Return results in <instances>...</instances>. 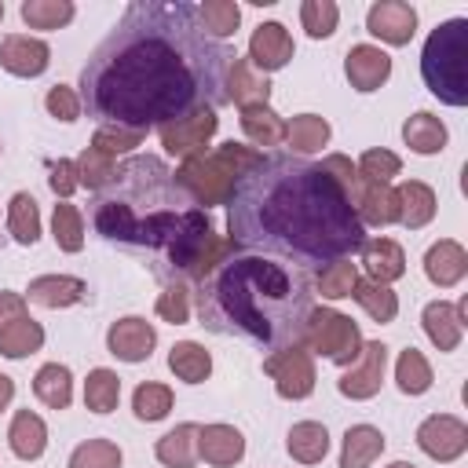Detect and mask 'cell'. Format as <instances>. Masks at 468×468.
I'll return each mask as SVG.
<instances>
[{
  "label": "cell",
  "instance_id": "4316f807",
  "mask_svg": "<svg viewBox=\"0 0 468 468\" xmlns=\"http://www.w3.org/2000/svg\"><path fill=\"white\" fill-rule=\"evenodd\" d=\"M402 143H406L413 154L431 157V154H442V150H446L450 132H446V124H442L435 113L417 110V113L406 117V124H402Z\"/></svg>",
  "mask_w": 468,
  "mask_h": 468
},
{
  "label": "cell",
  "instance_id": "f35d334b",
  "mask_svg": "<svg viewBox=\"0 0 468 468\" xmlns=\"http://www.w3.org/2000/svg\"><path fill=\"white\" fill-rule=\"evenodd\" d=\"M121 402V377L106 366H95L84 380V406L91 413H113Z\"/></svg>",
  "mask_w": 468,
  "mask_h": 468
},
{
  "label": "cell",
  "instance_id": "d590c367",
  "mask_svg": "<svg viewBox=\"0 0 468 468\" xmlns=\"http://www.w3.org/2000/svg\"><path fill=\"white\" fill-rule=\"evenodd\" d=\"M7 234L18 245H37V238H40V208H37V197L29 190L11 194V201H7Z\"/></svg>",
  "mask_w": 468,
  "mask_h": 468
},
{
  "label": "cell",
  "instance_id": "5bb4252c",
  "mask_svg": "<svg viewBox=\"0 0 468 468\" xmlns=\"http://www.w3.org/2000/svg\"><path fill=\"white\" fill-rule=\"evenodd\" d=\"M464 322H468V296H461L457 303L450 300H431L420 311V325L424 336L431 340V347L439 351H457L461 336H464Z\"/></svg>",
  "mask_w": 468,
  "mask_h": 468
},
{
  "label": "cell",
  "instance_id": "2e32d148",
  "mask_svg": "<svg viewBox=\"0 0 468 468\" xmlns=\"http://www.w3.org/2000/svg\"><path fill=\"white\" fill-rule=\"evenodd\" d=\"M296 55V44H292V33L282 26V22H260L249 37V62L260 69V73H278L292 62Z\"/></svg>",
  "mask_w": 468,
  "mask_h": 468
},
{
  "label": "cell",
  "instance_id": "ac0fdd59",
  "mask_svg": "<svg viewBox=\"0 0 468 468\" xmlns=\"http://www.w3.org/2000/svg\"><path fill=\"white\" fill-rule=\"evenodd\" d=\"M0 66L11 77H40L51 66V48L29 33H7L0 40Z\"/></svg>",
  "mask_w": 468,
  "mask_h": 468
},
{
  "label": "cell",
  "instance_id": "db71d44e",
  "mask_svg": "<svg viewBox=\"0 0 468 468\" xmlns=\"http://www.w3.org/2000/svg\"><path fill=\"white\" fill-rule=\"evenodd\" d=\"M11 399H15V380L7 373H0V413L11 406Z\"/></svg>",
  "mask_w": 468,
  "mask_h": 468
},
{
  "label": "cell",
  "instance_id": "4fadbf2b",
  "mask_svg": "<svg viewBox=\"0 0 468 468\" xmlns=\"http://www.w3.org/2000/svg\"><path fill=\"white\" fill-rule=\"evenodd\" d=\"M366 29L391 48H406L417 33V11L406 0H377L366 11Z\"/></svg>",
  "mask_w": 468,
  "mask_h": 468
},
{
  "label": "cell",
  "instance_id": "8992f818",
  "mask_svg": "<svg viewBox=\"0 0 468 468\" xmlns=\"http://www.w3.org/2000/svg\"><path fill=\"white\" fill-rule=\"evenodd\" d=\"M263 154L245 146V143H219L216 150H205L197 157H186L176 168V179L183 183V190L208 212L212 205H227L234 183L260 161Z\"/></svg>",
  "mask_w": 468,
  "mask_h": 468
},
{
  "label": "cell",
  "instance_id": "f546056e",
  "mask_svg": "<svg viewBox=\"0 0 468 468\" xmlns=\"http://www.w3.org/2000/svg\"><path fill=\"white\" fill-rule=\"evenodd\" d=\"M285 450L300 464H318L329 453V428L322 420H296L285 435Z\"/></svg>",
  "mask_w": 468,
  "mask_h": 468
},
{
  "label": "cell",
  "instance_id": "7bdbcfd3",
  "mask_svg": "<svg viewBox=\"0 0 468 468\" xmlns=\"http://www.w3.org/2000/svg\"><path fill=\"white\" fill-rule=\"evenodd\" d=\"M124 453L113 439H84L69 453V468H121Z\"/></svg>",
  "mask_w": 468,
  "mask_h": 468
},
{
  "label": "cell",
  "instance_id": "7c38bea8",
  "mask_svg": "<svg viewBox=\"0 0 468 468\" xmlns=\"http://www.w3.org/2000/svg\"><path fill=\"white\" fill-rule=\"evenodd\" d=\"M154 347H157V329L139 314H124V318L110 322V329H106V351L121 362H132V366L146 362L154 355Z\"/></svg>",
  "mask_w": 468,
  "mask_h": 468
},
{
  "label": "cell",
  "instance_id": "bcb514c9",
  "mask_svg": "<svg viewBox=\"0 0 468 468\" xmlns=\"http://www.w3.org/2000/svg\"><path fill=\"white\" fill-rule=\"evenodd\" d=\"M355 168H358L362 179H369V183H388V186H391V179L402 172V157L391 154V150H384V146H369V150L358 157Z\"/></svg>",
  "mask_w": 468,
  "mask_h": 468
},
{
  "label": "cell",
  "instance_id": "ee69618b",
  "mask_svg": "<svg viewBox=\"0 0 468 468\" xmlns=\"http://www.w3.org/2000/svg\"><path fill=\"white\" fill-rule=\"evenodd\" d=\"M355 282H358V267H355L351 256H347V260H333V263H325V267L318 271L314 289H318L325 300H347L351 289H355Z\"/></svg>",
  "mask_w": 468,
  "mask_h": 468
},
{
  "label": "cell",
  "instance_id": "1f68e13d",
  "mask_svg": "<svg viewBox=\"0 0 468 468\" xmlns=\"http://www.w3.org/2000/svg\"><path fill=\"white\" fill-rule=\"evenodd\" d=\"M168 369L176 373V380L183 384H205L212 377V355L197 344V340H179L168 351Z\"/></svg>",
  "mask_w": 468,
  "mask_h": 468
},
{
  "label": "cell",
  "instance_id": "6da1fadb",
  "mask_svg": "<svg viewBox=\"0 0 468 468\" xmlns=\"http://www.w3.org/2000/svg\"><path fill=\"white\" fill-rule=\"evenodd\" d=\"M234 48L212 40L186 0H135L80 69L88 117L150 132L197 110H216Z\"/></svg>",
  "mask_w": 468,
  "mask_h": 468
},
{
  "label": "cell",
  "instance_id": "7402d4cb",
  "mask_svg": "<svg viewBox=\"0 0 468 468\" xmlns=\"http://www.w3.org/2000/svg\"><path fill=\"white\" fill-rule=\"evenodd\" d=\"M424 274L431 285L439 289H453L464 274H468V249L453 238H439L428 252H424Z\"/></svg>",
  "mask_w": 468,
  "mask_h": 468
},
{
  "label": "cell",
  "instance_id": "74e56055",
  "mask_svg": "<svg viewBox=\"0 0 468 468\" xmlns=\"http://www.w3.org/2000/svg\"><path fill=\"white\" fill-rule=\"evenodd\" d=\"M18 15L29 29H62L73 22L77 4L73 0H22Z\"/></svg>",
  "mask_w": 468,
  "mask_h": 468
},
{
  "label": "cell",
  "instance_id": "277c9868",
  "mask_svg": "<svg viewBox=\"0 0 468 468\" xmlns=\"http://www.w3.org/2000/svg\"><path fill=\"white\" fill-rule=\"evenodd\" d=\"M314 307V282L292 263L238 252L197 289L201 325L223 336H245L267 351L300 344Z\"/></svg>",
  "mask_w": 468,
  "mask_h": 468
},
{
  "label": "cell",
  "instance_id": "83f0119b",
  "mask_svg": "<svg viewBox=\"0 0 468 468\" xmlns=\"http://www.w3.org/2000/svg\"><path fill=\"white\" fill-rule=\"evenodd\" d=\"M154 457L165 468H194V461H197V424L194 420H183L172 431H165L154 442Z\"/></svg>",
  "mask_w": 468,
  "mask_h": 468
},
{
  "label": "cell",
  "instance_id": "9c48e42d",
  "mask_svg": "<svg viewBox=\"0 0 468 468\" xmlns=\"http://www.w3.org/2000/svg\"><path fill=\"white\" fill-rule=\"evenodd\" d=\"M219 132V117L216 110H197L190 117H179V121H168L157 128V139L161 146L172 154V157H197L205 154V146L212 143V135Z\"/></svg>",
  "mask_w": 468,
  "mask_h": 468
},
{
  "label": "cell",
  "instance_id": "3957f363",
  "mask_svg": "<svg viewBox=\"0 0 468 468\" xmlns=\"http://www.w3.org/2000/svg\"><path fill=\"white\" fill-rule=\"evenodd\" d=\"M91 227L106 241L154 252L157 260L150 263V271L161 282L197 278V267L216 241L212 216L154 154H135L121 161L113 179L95 190Z\"/></svg>",
  "mask_w": 468,
  "mask_h": 468
},
{
  "label": "cell",
  "instance_id": "5b68a950",
  "mask_svg": "<svg viewBox=\"0 0 468 468\" xmlns=\"http://www.w3.org/2000/svg\"><path fill=\"white\" fill-rule=\"evenodd\" d=\"M420 77L439 102H468V18H446L428 33L420 48Z\"/></svg>",
  "mask_w": 468,
  "mask_h": 468
},
{
  "label": "cell",
  "instance_id": "11a10c76",
  "mask_svg": "<svg viewBox=\"0 0 468 468\" xmlns=\"http://www.w3.org/2000/svg\"><path fill=\"white\" fill-rule=\"evenodd\" d=\"M388 468H417V464H413V461H391Z\"/></svg>",
  "mask_w": 468,
  "mask_h": 468
},
{
  "label": "cell",
  "instance_id": "603a6c76",
  "mask_svg": "<svg viewBox=\"0 0 468 468\" xmlns=\"http://www.w3.org/2000/svg\"><path fill=\"white\" fill-rule=\"evenodd\" d=\"M223 99L227 102H238L241 106H252V102H267L271 99V80L267 73H260L249 58H230L227 66V84H223Z\"/></svg>",
  "mask_w": 468,
  "mask_h": 468
},
{
  "label": "cell",
  "instance_id": "ab89813d",
  "mask_svg": "<svg viewBox=\"0 0 468 468\" xmlns=\"http://www.w3.org/2000/svg\"><path fill=\"white\" fill-rule=\"evenodd\" d=\"M197 18H201L205 33L223 44L227 37L238 33V26H241V7H238L234 0H205V4H197Z\"/></svg>",
  "mask_w": 468,
  "mask_h": 468
},
{
  "label": "cell",
  "instance_id": "8fae6325",
  "mask_svg": "<svg viewBox=\"0 0 468 468\" xmlns=\"http://www.w3.org/2000/svg\"><path fill=\"white\" fill-rule=\"evenodd\" d=\"M384 373H388V344L384 340H366L358 362L347 366V373L336 380V388H340L344 399L366 402V399H373L380 391Z\"/></svg>",
  "mask_w": 468,
  "mask_h": 468
},
{
  "label": "cell",
  "instance_id": "cb8c5ba5",
  "mask_svg": "<svg viewBox=\"0 0 468 468\" xmlns=\"http://www.w3.org/2000/svg\"><path fill=\"white\" fill-rule=\"evenodd\" d=\"M395 201H399V223L410 230H420L435 219L439 212V197L424 179H406L395 186Z\"/></svg>",
  "mask_w": 468,
  "mask_h": 468
},
{
  "label": "cell",
  "instance_id": "f907efd6",
  "mask_svg": "<svg viewBox=\"0 0 468 468\" xmlns=\"http://www.w3.org/2000/svg\"><path fill=\"white\" fill-rule=\"evenodd\" d=\"M44 106H48V113H51L55 121H62V124H73V121L84 113V106H80V95H77L69 84H55V88H48V95H44Z\"/></svg>",
  "mask_w": 468,
  "mask_h": 468
},
{
  "label": "cell",
  "instance_id": "6f0895ef",
  "mask_svg": "<svg viewBox=\"0 0 468 468\" xmlns=\"http://www.w3.org/2000/svg\"><path fill=\"white\" fill-rule=\"evenodd\" d=\"M0 154H4V143H0Z\"/></svg>",
  "mask_w": 468,
  "mask_h": 468
},
{
  "label": "cell",
  "instance_id": "d6986e66",
  "mask_svg": "<svg viewBox=\"0 0 468 468\" xmlns=\"http://www.w3.org/2000/svg\"><path fill=\"white\" fill-rule=\"evenodd\" d=\"M197 457L212 468H234L245 457V435L234 424H197Z\"/></svg>",
  "mask_w": 468,
  "mask_h": 468
},
{
  "label": "cell",
  "instance_id": "7a4b0ae2",
  "mask_svg": "<svg viewBox=\"0 0 468 468\" xmlns=\"http://www.w3.org/2000/svg\"><path fill=\"white\" fill-rule=\"evenodd\" d=\"M227 238L307 271L358 252L366 227L322 165L263 154L227 197Z\"/></svg>",
  "mask_w": 468,
  "mask_h": 468
},
{
  "label": "cell",
  "instance_id": "f5cc1de1",
  "mask_svg": "<svg viewBox=\"0 0 468 468\" xmlns=\"http://www.w3.org/2000/svg\"><path fill=\"white\" fill-rule=\"evenodd\" d=\"M22 314H29V300H26L22 292H11V289H0V329H4L7 322H15V318H22Z\"/></svg>",
  "mask_w": 468,
  "mask_h": 468
},
{
  "label": "cell",
  "instance_id": "9a60e30c",
  "mask_svg": "<svg viewBox=\"0 0 468 468\" xmlns=\"http://www.w3.org/2000/svg\"><path fill=\"white\" fill-rule=\"evenodd\" d=\"M347 201H351L362 227L399 223V201H395V190L388 183H369V179L355 176V183L347 186Z\"/></svg>",
  "mask_w": 468,
  "mask_h": 468
},
{
  "label": "cell",
  "instance_id": "4dcf8cb0",
  "mask_svg": "<svg viewBox=\"0 0 468 468\" xmlns=\"http://www.w3.org/2000/svg\"><path fill=\"white\" fill-rule=\"evenodd\" d=\"M33 395L48 406V410H69L73 402V373L62 362H44L33 377Z\"/></svg>",
  "mask_w": 468,
  "mask_h": 468
},
{
  "label": "cell",
  "instance_id": "44dd1931",
  "mask_svg": "<svg viewBox=\"0 0 468 468\" xmlns=\"http://www.w3.org/2000/svg\"><path fill=\"white\" fill-rule=\"evenodd\" d=\"M362 267H366V278L369 282H380V285H391L406 274V252L395 238H366L362 249Z\"/></svg>",
  "mask_w": 468,
  "mask_h": 468
},
{
  "label": "cell",
  "instance_id": "30bf717a",
  "mask_svg": "<svg viewBox=\"0 0 468 468\" xmlns=\"http://www.w3.org/2000/svg\"><path fill=\"white\" fill-rule=\"evenodd\" d=\"M417 446L424 457L450 464L468 450V424L453 413H431L417 424Z\"/></svg>",
  "mask_w": 468,
  "mask_h": 468
},
{
  "label": "cell",
  "instance_id": "484cf974",
  "mask_svg": "<svg viewBox=\"0 0 468 468\" xmlns=\"http://www.w3.org/2000/svg\"><path fill=\"white\" fill-rule=\"evenodd\" d=\"M241 132L249 139L252 150H267V146H282L285 143V121L271 110V102H252V106H241Z\"/></svg>",
  "mask_w": 468,
  "mask_h": 468
},
{
  "label": "cell",
  "instance_id": "52a82bcc",
  "mask_svg": "<svg viewBox=\"0 0 468 468\" xmlns=\"http://www.w3.org/2000/svg\"><path fill=\"white\" fill-rule=\"evenodd\" d=\"M300 344L311 355H322V358H329L336 366H355L366 340H362L358 322H351L347 314H340L333 307H311Z\"/></svg>",
  "mask_w": 468,
  "mask_h": 468
},
{
  "label": "cell",
  "instance_id": "e575fe53",
  "mask_svg": "<svg viewBox=\"0 0 468 468\" xmlns=\"http://www.w3.org/2000/svg\"><path fill=\"white\" fill-rule=\"evenodd\" d=\"M40 347H44V325L29 314H22L0 329V355L4 358H26V355H37Z\"/></svg>",
  "mask_w": 468,
  "mask_h": 468
},
{
  "label": "cell",
  "instance_id": "9f6ffc18",
  "mask_svg": "<svg viewBox=\"0 0 468 468\" xmlns=\"http://www.w3.org/2000/svg\"><path fill=\"white\" fill-rule=\"evenodd\" d=\"M0 22H4V0H0Z\"/></svg>",
  "mask_w": 468,
  "mask_h": 468
},
{
  "label": "cell",
  "instance_id": "f6af8a7d",
  "mask_svg": "<svg viewBox=\"0 0 468 468\" xmlns=\"http://www.w3.org/2000/svg\"><path fill=\"white\" fill-rule=\"evenodd\" d=\"M340 22V7L333 0H303L300 4V26L307 29L311 40H325L336 33Z\"/></svg>",
  "mask_w": 468,
  "mask_h": 468
},
{
  "label": "cell",
  "instance_id": "836d02e7",
  "mask_svg": "<svg viewBox=\"0 0 468 468\" xmlns=\"http://www.w3.org/2000/svg\"><path fill=\"white\" fill-rule=\"evenodd\" d=\"M351 300L377 322V325H388L395 322L399 314V296L391 285H380V282H369V278H358L355 289H351Z\"/></svg>",
  "mask_w": 468,
  "mask_h": 468
},
{
  "label": "cell",
  "instance_id": "681fc988",
  "mask_svg": "<svg viewBox=\"0 0 468 468\" xmlns=\"http://www.w3.org/2000/svg\"><path fill=\"white\" fill-rule=\"evenodd\" d=\"M143 139H146V132H132V128H117V124H99L95 135H91V146L99 154H106V157H117V154L135 150Z\"/></svg>",
  "mask_w": 468,
  "mask_h": 468
},
{
  "label": "cell",
  "instance_id": "d6a6232c",
  "mask_svg": "<svg viewBox=\"0 0 468 468\" xmlns=\"http://www.w3.org/2000/svg\"><path fill=\"white\" fill-rule=\"evenodd\" d=\"M329 135L333 128L318 113H296L292 121H285V146H292V154H318Z\"/></svg>",
  "mask_w": 468,
  "mask_h": 468
},
{
  "label": "cell",
  "instance_id": "ffe728a7",
  "mask_svg": "<svg viewBox=\"0 0 468 468\" xmlns=\"http://www.w3.org/2000/svg\"><path fill=\"white\" fill-rule=\"evenodd\" d=\"M26 300L37 307H48V311H62V307L88 300V282L77 274H40L29 282Z\"/></svg>",
  "mask_w": 468,
  "mask_h": 468
},
{
  "label": "cell",
  "instance_id": "b9f144b4",
  "mask_svg": "<svg viewBox=\"0 0 468 468\" xmlns=\"http://www.w3.org/2000/svg\"><path fill=\"white\" fill-rule=\"evenodd\" d=\"M172 402H176V395H172V388L161 384V380H143V384L135 388V395H132V410H135V417L146 420V424L165 420V417L172 413Z\"/></svg>",
  "mask_w": 468,
  "mask_h": 468
},
{
  "label": "cell",
  "instance_id": "c3c4849f",
  "mask_svg": "<svg viewBox=\"0 0 468 468\" xmlns=\"http://www.w3.org/2000/svg\"><path fill=\"white\" fill-rule=\"evenodd\" d=\"M154 311H157V318L168 322V325H186V322H190V285H186V282H168L165 292L157 296Z\"/></svg>",
  "mask_w": 468,
  "mask_h": 468
},
{
  "label": "cell",
  "instance_id": "60d3db41",
  "mask_svg": "<svg viewBox=\"0 0 468 468\" xmlns=\"http://www.w3.org/2000/svg\"><path fill=\"white\" fill-rule=\"evenodd\" d=\"M51 238L62 252H80L84 249V212L69 201H58L51 212Z\"/></svg>",
  "mask_w": 468,
  "mask_h": 468
},
{
  "label": "cell",
  "instance_id": "816d5d0a",
  "mask_svg": "<svg viewBox=\"0 0 468 468\" xmlns=\"http://www.w3.org/2000/svg\"><path fill=\"white\" fill-rule=\"evenodd\" d=\"M48 186L55 190V197L69 201V194L80 186V176H77V161H69V157L48 161Z\"/></svg>",
  "mask_w": 468,
  "mask_h": 468
},
{
  "label": "cell",
  "instance_id": "d4e9b609",
  "mask_svg": "<svg viewBox=\"0 0 468 468\" xmlns=\"http://www.w3.org/2000/svg\"><path fill=\"white\" fill-rule=\"evenodd\" d=\"M7 446L18 461H37L48 450V424L33 410H18L7 424Z\"/></svg>",
  "mask_w": 468,
  "mask_h": 468
},
{
  "label": "cell",
  "instance_id": "e0dca14e",
  "mask_svg": "<svg viewBox=\"0 0 468 468\" xmlns=\"http://www.w3.org/2000/svg\"><path fill=\"white\" fill-rule=\"evenodd\" d=\"M344 73H347V80H351L355 91L369 95V91H377V88L388 84V77H391V55L384 48H377V44H355L344 55Z\"/></svg>",
  "mask_w": 468,
  "mask_h": 468
},
{
  "label": "cell",
  "instance_id": "f1b7e54d",
  "mask_svg": "<svg viewBox=\"0 0 468 468\" xmlns=\"http://www.w3.org/2000/svg\"><path fill=\"white\" fill-rule=\"evenodd\" d=\"M384 453V431L373 424H351L340 442V468H369Z\"/></svg>",
  "mask_w": 468,
  "mask_h": 468
},
{
  "label": "cell",
  "instance_id": "7dc6e473",
  "mask_svg": "<svg viewBox=\"0 0 468 468\" xmlns=\"http://www.w3.org/2000/svg\"><path fill=\"white\" fill-rule=\"evenodd\" d=\"M113 172H117V161H113V157L99 154L95 146H84V150H80V157H77L80 186H88V190L95 194V190H102V186L113 179Z\"/></svg>",
  "mask_w": 468,
  "mask_h": 468
},
{
  "label": "cell",
  "instance_id": "ba28073f",
  "mask_svg": "<svg viewBox=\"0 0 468 468\" xmlns=\"http://www.w3.org/2000/svg\"><path fill=\"white\" fill-rule=\"evenodd\" d=\"M263 373L274 380V391L289 402H300L314 391L318 384V373H314V355L303 347V344H289V347H278L274 355L263 358Z\"/></svg>",
  "mask_w": 468,
  "mask_h": 468
},
{
  "label": "cell",
  "instance_id": "8d00e7d4",
  "mask_svg": "<svg viewBox=\"0 0 468 468\" xmlns=\"http://www.w3.org/2000/svg\"><path fill=\"white\" fill-rule=\"evenodd\" d=\"M431 362L417 351V347H402L399 351V358H395V384H399V391L402 395H424L428 388H431Z\"/></svg>",
  "mask_w": 468,
  "mask_h": 468
}]
</instances>
